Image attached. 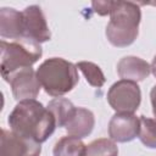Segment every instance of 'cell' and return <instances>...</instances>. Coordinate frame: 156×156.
Here are the masks:
<instances>
[{"mask_svg":"<svg viewBox=\"0 0 156 156\" xmlns=\"http://www.w3.org/2000/svg\"><path fill=\"white\" fill-rule=\"evenodd\" d=\"M23 16V37L39 44L51 39V32L46 23L45 16L38 5L27 6L22 11Z\"/></svg>","mask_w":156,"mask_h":156,"instance_id":"52a82bcc","label":"cell"},{"mask_svg":"<svg viewBox=\"0 0 156 156\" xmlns=\"http://www.w3.org/2000/svg\"><path fill=\"white\" fill-rule=\"evenodd\" d=\"M141 11L138 4L132 1H113L110 12V22L106 26V38L116 48L132 45L138 34Z\"/></svg>","mask_w":156,"mask_h":156,"instance_id":"7a4b0ae2","label":"cell"},{"mask_svg":"<svg viewBox=\"0 0 156 156\" xmlns=\"http://www.w3.org/2000/svg\"><path fill=\"white\" fill-rule=\"evenodd\" d=\"M139 140L146 147L156 149V118H150L143 115L139 117Z\"/></svg>","mask_w":156,"mask_h":156,"instance_id":"e0dca14e","label":"cell"},{"mask_svg":"<svg viewBox=\"0 0 156 156\" xmlns=\"http://www.w3.org/2000/svg\"><path fill=\"white\" fill-rule=\"evenodd\" d=\"M39 143L12 130L2 129L0 136V156H40Z\"/></svg>","mask_w":156,"mask_h":156,"instance_id":"8992f818","label":"cell"},{"mask_svg":"<svg viewBox=\"0 0 156 156\" xmlns=\"http://www.w3.org/2000/svg\"><path fill=\"white\" fill-rule=\"evenodd\" d=\"M140 122L134 113L116 112L108 122V136L115 143H129L139 134Z\"/></svg>","mask_w":156,"mask_h":156,"instance_id":"9c48e42d","label":"cell"},{"mask_svg":"<svg viewBox=\"0 0 156 156\" xmlns=\"http://www.w3.org/2000/svg\"><path fill=\"white\" fill-rule=\"evenodd\" d=\"M48 110L55 116L57 127H65L66 122L68 121L69 116L74 110V105L65 98H54L48 104Z\"/></svg>","mask_w":156,"mask_h":156,"instance_id":"5bb4252c","label":"cell"},{"mask_svg":"<svg viewBox=\"0 0 156 156\" xmlns=\"http://www.w3.org/2000/svg\"><path fill=\"white\" fill-rule=\"evenodd\" d=\"M151 72H152V74H154V77L156 78V55H155V57L152 58V62H151Z\"/></svg>","mask_w":156,"mask_h":156,"instance_id":"ffe728a7","label":"cell"},{"mask_svg":"<svg viewBox=\"0 0 156 156\" xmlns=\"http://www.w3.org/2000/svg\"><path fill=\"white\" fill-rule=\"evenodd\" d=\"M76 66L83 73L85 80L91 87L101 88L105 84V82H106L105 74L96 63L90 62V61H79Z\"/></svg>","mask_w":156,"mask_h":156,"instance_id":"2e32d148","label":"cell"},{"mask_svg":"<svg viewBox=\"0 0 156 156\" xmlns=\"http://www.w3.org/2000/svg\"><path fill=\"white\" fill-rule=\"evenodd\" d=\"M0 45V71L4 80H7L11 74L22 68L32 67L43 55L40 44L27 38L11 41L2 39Z\"/></svg>","mask_w":156,"mask_h":156,"instance_id":"277c9868","label":"cell"},{"mask_svg":"<svg viewBox=\"0 0 156 156\" xmlns=\"http://www.w3.org/2000/svg\"><path fill=\"white\" fill-rule=\"evenodd\" d=\"M37 77L45 93L52 98L69 93L79 82L77 66L62 57L45 60L38 67Z\"/></svg>","mask_w":156,"mask_h":156,"instance_id":"3957f363","label":"cell"},{"mask_svg":"<svg viewBox=\"0 0 156 156\" xmlns=\"http://www.w3.org/2000/svg\"><path fill=\"white\" fill-rule=\"evenodd\" d=\"M112 5H113V1H93L91 2V7L94 12L100 16L110 15L112 10Z\"/></svg>","mask_w":156,"mask_h":156,"instance_id":"ac0fdd59","label":"cell"},{"mask_svg":"<svg viewBox=\"0 0 156 156\" xmlns=\"http://www.w3.org/2000/svg\"><path fill=\"white\" fill-rule=\"evenodd\" d=\"M7 123L10 130L39 144L46 141L57 127L55 116L35 99L18 101L9 115Z\"/></svg>","mask_w":156,"mask_h":156,"instance_id":"6da1fadb","label":"cell"},{"mask_svg":"<svg viewBox=\"0 0 156 156\" xmlns=\"http://www.w3.org/2000/svg\"><path fill=\"white\" fill-rule=\"evenodd\" d=\"M151 66L143 58L136 56H124L117 63V73L122 79L132 82H141L149 77Z\"/></svg>","mask_w":156,"mask_h":156,"instance_id":"8fae6325","label":"cell"},{"mask_svg":"<svg viewBox=\"0 0 156 156\" xmlns=\"http://www.w3.org/2000/svg\"><path fill=\"white\" fill-rule=\"evenodd\" d=\"M95 126L94 113L84 107H74L72 115L65 124V129L68 135L83 139L88 136Z\"/></svg>","mask_w":156,"mask_h":156,"instance_id":"30bf717a","label":"cell"},{"mask_svg":"<svg viewBox=\"0 0 156 156\" xmlns=\"http://www.w3.org/2000/svg\"><path fill=\"white\" fill-rule=\"evenodd\" d=\"M84 156H118V146L108 138L95 139L85 145Z\"/></svg>","mask_w":156,"mask_h":156,"instance_id":"9a60e30c","label":"cell"},{"mask_svg":"<svg viewBox=\"0 0 156 156\" xmlns=\"http://www.w3.org/2000/svg\"><path fill=\"white\" fill-rule=\"evenodd\" d=\"M107 101L116 112L134 113L141 102L140 88L135 82L121 79L110 87Z\"/></svg>","mask_w":156,"mask_h":156,"instance_id":"5b68a950","label":"cell"},{"mask_svg":"<svg viewBox=\"0 0 156 156\" xmlns=\"http://www.w3.org/2000/svg\"><path fill=\"white\" fill-rule=\"evenodd\" d=\"M12 90V95L17 101L35 99L40 91V83L37 72L32 67L22 68L9 77L6 80Z\"/></svg>","mask_w":156,"mask_h":156,"instance_id":"ba28073f","label":"cell"},{"mask_svg":"<svg viewBox=\"0 0 156 156\" xmlns=\"http://www.w3.org/2000/svg\"><path fill=\"white\" fill-rule=\"evenodd\" d=\"M85 145L82 139L67 135L58 139L54 146V156H84Z\"/></svg>","mask_w":156,"mask_h":156,"instance_id":"4fadbf2b","label":"cell"},{"mask_svg":"<svg viewBox=\"0 0 156 156\" xmlns=\"http://www.w3.org/2000/svg\"><path fill=\"white\" fill-rule=\"evenodd\" d=\"M0 35L4 39H21L23 37V16L22 11L12 7L0 9Z\"/></svg>","mask_w":156,"mask_h":156,"instance_id":"7c38bea8","label":"cell"},{"mask_svg":"<svg viewBox=\"0 0 156 156\" xmlns=\"http://www.w3.org/2000/svg\"><path fill=\"white\" fill-rule=\"evenodd\" d=\"M150 100H151V106H152V113L156 117V85H154L150 91Z\"/></svg>","mask_w":156,"mask_h":156,"instance_id":"d6986e66","label":"cell"}]
</instances>
